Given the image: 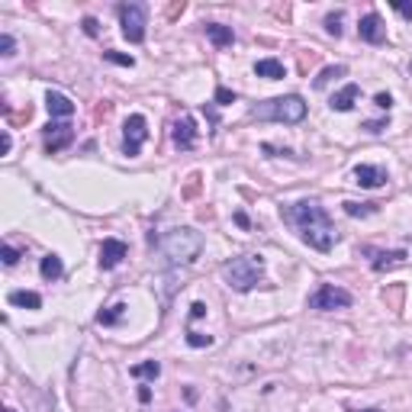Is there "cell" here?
Wrapping results in <instances>:
<instances>
[{
    "instance_id": "obj_1",
    "label": "cell",
    "mask_w": 412,
    "mask_h": 412,
    "mask_svg": "<svg viewBox=\"0 0 412 412\" xmlns=\"http://www.w3.org/2000/svg\"><path fill=\"white\" fill-rule=\"evenodd\" d=\"M281 216L309 248H316L322 255L332 252V245H335L338 236H335L332 216L326 213V206H319L316 200H297V203L281 206Z\"/></svg>"
},
{
    "instance_id": "obj_2",
    "label": "cell",
    "mask_w": 412,
    "mask_h": 412,
    "mask_svg": "<svg viewBox=\"0 0 412 412\" xmlns=\"http://www.w3.org/2000/svg\"><path fill=\"white\" fill-rule=\"evenodd\" d=\"M158 248L171 264H193L203 252V236L193 226H177L158 238Z\"/></svg>"
},
{
    "instance_id": "obj_3",
    "label": "cell",
    "mask_w": 412,
    "mask_h": 412,
    "mask_svg": "<svg viewBox=\"0 0 412 412\" xmlns=\"http://www.w3.org/2000/svg\"><path fill=\"white\" fill-rule=\"evenodd\" d=\"M255 120H264V122H303L306 120V100L300 94H287V97H271L264 103H255L252 107Z\"/></svg>"
},
{
    "instance_id": "obj_4",
    "label": "cell",
    "mask_w": 412,
    "mask_h": 412,
    "mask_svg": "<svg viewBox=\"0 0 412 412\" xmlns=\"http://www.w3.org/2000/svg\"><path fill=\"white\" fill-rule=\"evenodd\" d=\"M222 281L238 293L255 290V287L264 281V261H261L258 255H242V258L226 261V264H222Z\"/></svg>"
},
{
    "instance_id": "obj_5",
    "label": "cell",
    "mask_w": 412,
    "mask_h": 412,
    "mask_svg": "<svg viewBox=\"0 0 412 412\" xmlns=\"http://www.w3.org/2000/svg\"><path fill=\"white\" fill-rule=\"evenodd\" d=\"M116 13H120V26H122L126 42H132V46L146 42V26H148V7L146 4H120Z\"/></svg>"
},
{
    "instance_id": "obj_6",
    "label": "cell",
    "mask_w": 412,
    "mask_h": 412,
    "mask_svg": "<svg viewBox=\"0 0 412 412\" xmlns=\"http://www.w3.org/2000/svg\"><path fill=\"white\" fill-rule=\"evenodd\" d=\"M352 306V293L335 283H322L319 290L309 297V309H319V313H332V309H348Z\"/></svg>"
},
{
    "instance_id": "obj_7",
    "label": "cell",
    "mask_w": 412,
    "mask_h": 412,
    "mask_svg": "<svg viewBox=\"0 0 412 412\" xmlns=\"http://www.w3.org/2000/svg\"><path fill=\"white\" fill-rule=\"evenodd\" d=\"M146 139H148V120L142 113H132L129 120L122 122V155L136 158L142 152V146H146Z\"/></svg>"
},
{
    "instance_id": "obj_8",
    "label": "cell",
    "mask_w": 412,
    "mask_h": 412,
    "mask_svg": "<svg viewBox=\"0 0 412 412\" xmlns=\"http://www.w3.org/2000/svg\"><path fill=\"white\" fill-rule=\"evenodd\" d=\"M42 139H46V152L55 155L61 148H68L75 142V129H71V122H49L46 129H42Z\"/></svg>"
},
{
    "instance_id": "obj_9",
    "label": "cell",
    "mask_w": 412,
    "mask_h": 412,
    "mask_svg": "<svg viewBox=\"0 0 412 412\" xmlns=\"http://www.w3.org/2000/svg\"><path fill=\"white\" fill-rule=\"evenodd\" d=\"M126 255H129V245L122 242V238H103V245H100V267L113 271V267L122 264Z\"/></svg>"
},
{
    "instance_id": "obj_10",
    "label": "cell",
    "mask_w": 412,
    "mask_h": 412,
    "mask_svg": "<svg viewBox=\"0 0 412 412\" xmlns=\"http://www.w3.org/2000/svg\"><path fill=\"white\" fill-rule=\"evenodd\" d=\"M358 36L364 42H371V46H383L387 42V26H383V20L377 13H364L358 23Z\"/></svg>"
},
{
    "instance_id": "obj_11",
    "label": "cell",
    "mask_w": 412,
    "mask_h": 412,
    "mask_svg": "<svg viewBox=\"0 0 412 412\" xmlns=\"http://www.w3.org/2000/svg\"><path fill=\"white\" fill-rule=\"evenodd\" d=\"M364 255L371 258V267L374 271H390V267H403L406 258H409V252H403V248H397V252H377V248H364Z\"/></svg>"
},
{
    "instance_id": "obj_12",
    "label": "cell",
    "mask_w": 412,
    "mask_h": 412,
    "mask_svg": "<svg viewBox=\"0 0 412 412\" xmlns=\"http://www.w3.org/2000/svg\"><path fill=\"white\" fill-rule=\"evenodd\" d=\"M171 139H174L177 148H193V142H197V122L191 120V116H181V120L174 122V129H171Z\"/></svg>"
},
{
    "instance_id": "obj_13",
    "label": "cell",
    "mask_w": 412,
    "mask_h": 412,
    "mask_svg": "<svg viewBox=\"0 0 412 412\" xmlns=\"http://www.w3.org/2000/svg\"><path fill=\"white\" fill-rule=\"evenodd\" d=\"M354 184H361V187H383L387 184V171L377 168V165H358L354 168Z\"/></svg>"
},
{
    "instance_id": "obj_14",
    "label": "cell",
    "mask_w": 412,
    "mask_h": 412,
    "mask_svg": "<svg viewBox=\"0 0 412 412\" xmlns=\"http://www.w3.org/2000/svg\"><path fill=\"white\" fill-rule=\"evenodd\" d=\"M361 97V84H345L338 94H332V100H328V107L335 110V113H348V110L354 107V100Z\"/></svg>"
},
{
    "instance_id": "obj_15",
    "label": "cell",
    "mask_w": 412,
    "mask_h": 412,
    "mask_svg": "<svg viewBox=\"0 0 412 412\" xmlns=\"http://www.w3.org/2000/svg\"><path fill=\"white\" fill-rule=\"evenodd\" d=\"M46 107H49V113H52V120H55V116H58V120L75 116V103H71L65 94H58V91H49L46 94Z\"/></svg>"
},
{
    "instance_id": "obj_16",
    "label": "cell",
    "mask_w": 412,
    "mask_h": 412,
    "mask_svg": "<svg viewBox=\"0 0 412 412\" xmlns=\"http://www.w3.org/2000/svg\"><path fill=\"white\" fill-rule=\"evenodd\" d=\"M203 32L206 39L213 42L216 49H229L232 42H236V32H232V26H222V23H203Z\"/></svg>"
},
{
    "instance_id": "obj_17",
    "label": "cell",
    "mask_w": 412,
    "mask_h": 412,
    "mask_svg": "<svg viewBox=\"0 0 412 412\" xmlns=\"http://www.w3.org/2000/svg\"><path fill=\"white\" fill-rule=\"evenodd\" d=\"M255 75L267 77V81H281V77H287V68L277 58H261V61H255Z\"/></svg>"
},
{
    "instance_id": "obj_18",
    "label": "cell",
    "mask_w": 412,
    "mask_h": 412,
    "mask_svg": "<svg viewBox=\"0 0 412 412\" xmlns=\"http://www.w3.org/2000/svg\"><path fill=\"white\" fill-rule=\"evenodd\" d=\"M7 300L10 306H20V309H39L42 306V297L36 290H10Z\"/></svg>"
},
{
    "instance_id": "obj_19",
    "label": "cell",
    "mask_w": 412,
    "mask_h": 412,
    "mask_svg": "<svg viewBox=\"0 0 412 412\" xmlns=\"http://www.w3.org/2000/svg\"><path fill=\"white\" fill-rule=\"evenodd\" d=\"M39 274L46 277V281H58L61 274H65V264H61V258L58 255H46V258H42V264H39Z\"/></svg>"
},
{
    "instance_id": "obj_20",
    "label": "cell",
    "mask_w": 412,
    "mask_h": 412,
    "mask_svg": "<svg viewBox=\"0 0 412 412\" xmlns=\"http://www.w3.org/2000/svg\"><path fill=\"white\" fill-rule=\"evenodd\" d=\"M345 213L348 216H354V219H358V216H377L380 213V206L377 203H354V200H345Z\"/></svg>"
},
{
    "instance_id": "obj_21",
    "label": "cell",
    "mask_w": 412,
    "mask_h": 412,
    "mask_svg": "<svg viewBox=\"0 0 412 412\" xmlns=\"http://www.w3.org/2000/svg\"><path fill=\"white\" fill-rule=\"evenodd\" d=\"M122 313H126V303H116L110 309H103V313H97V322L100 326H116L122 319Z\"/></svg>"
},
{
    "instance_id": "obj_22",
    "label": "cell",
    "mask_w": 412,
    "mask_h": 412,
    "mask_svg": "<svg viewBox=\"0 0 412 412\" xmlns=\"http://www.w3.org/2000/svg\"><path fill=\"white\" fill-rule=\"evenodd\" d=\"M335 77H345V65H328V68H322L319 71V77H316V87H326L328 81H335Z\"/></svg>"
},
{
    "instance_id": "obj_23",
    "label": "cell",
    "mask_w": 412,
    "mask_h": 412,
    "mask_svg": "<svg viewBox=\"0 0 412 412\" xmlns=\"http://www.w3.org/2000/svg\"><path fill=\"white\" fill-rule=\"evenodd\" d=\"M129 374L132 377H152V380H155V377L161 374V364H158V361H146V364H136V367H132Z\"/></svg>"
},
{
    "instance_id": "obj_24",
    "label": "cell",
    "mask_w": 412,
    "mask_h": 412,
    "mask_svg": "<svg viewBox=\"0 0 412 412\" xmlns=\"http://www.w3.org/2000/svg\"><path fill=\"white\" fill-rule=\"evenodd\" d=\"M326 32L328 36H342V10H335V13L326 16Z\"/></svg>"
},
{
    "instance_id": "obj_25",
    "label": "cell",
    "mask_w": 412,
    "mask_h": 412,
    "mask_svg": "<svg viewBox=\"0 0 412 412\" xmlns=\"http://www.w3.org/2000/svg\"><path fill=\"white\" fill-rule=\"evenodd\" d=\"M103 58L113 61V65H122V68H132V65H136V58H132V55H120V52H113V49H107V52H103Z\"/></svg>"
},
{
    "instance_id": "obj_26",
    "label": "cell",
    "mask_w": 412,
    "mask_h": 412,
    "mask_svg": "<svg viewBox=\"0 0 412 412\" xmlns=\"http://www.w3.org/2000/svg\"><path fill=\"white\" fill-rule=\"evenodd\" d=\"M187 345H191V348H210V345H213V335H203V332H187Z\"/></svg>"
},
{
    "instance_id": "obj_27",
    "label": "cell",
    "mask_w": 412,
    "mask_h": 412,
    "mask_svg": "<svg viewBox=\"0 0 412 412\" xmlns=\"http://www.w3.org/2000/svg\"><path fill=\"white\" fill-rule=\"evenodd\" d=\"M0 255H4V264H7V267H13L16 261H20V252H16L13 245H4V248H0Z\"/></svg>"
},
{
    "instance_id": "obj_28",
    "label": "cell",
    "mask_w": 412,
    "mask_h": 412,
    "mask_svg": "<svg viewBox=\"0 0 412 412\" xmlns=\"http://www.w3.org/2000/svg\"><path fill=\"white\" fill-rule=\"evenodd\" d=\"M216 103L229 107V103H236V94H232L229 87H216Z\"/></svg>"
},
{
    "instance_id": "obj_29",
    "label": "cell",
    "mask_w": 412,
    "mask_h": 412,
    "mask_svg": "<svg viewBox=\"0 0 412 412\" xmlns=\"http://www.w3.org/2000/svg\"><path fill=\"white\" fill-rule=\"evenodd\" d=\"M0 49H4V58H10V55H13V49H16V42H13V36H10V32H4V36H0Z\"/></svg>"
},
{
    "instance_id": "obj_30",
    "label": "cell",
    "mask_w": 412,
    "mask_h": 412,
    "mask_svg": "<svg viewBox=\"0 0 412 412\" xmlns=\"http://www.w3.org/2000/svg\"><path fill=\"white\" fill-rule=\"evenodd\" d=\"M390 122L387 120H374V122H364V132H371V136H377V132H383Z\"/></svg>"
},
{
    "instance_id": "obj_31",
    "label": "cell",
    "mask_w": 412,
    "mask_h": 412,
    "mask_svg": "<svg viewBox=\"0 0 412 412\" xmlns=\"http://www.w3.org/2000/svg\"><path fill=\"white\" fill-rule=\"evenodd\" d=\"M393 10H397V13H403L406 20H412V4H403V0H393Z\"/></svg>"
},
{
    "instance_id": "obj_32",
    "label": "cell",
    "mask_w": 412,
    "mask_h": 412,
    "mask_svg": "<svg viewBox=\"0 0 412 412\" xmlns=\"http://www.w3.org/2000/svg\"><path fill=\"white\" fill-rule=\"evenodd\" d=\"M374 103H377L380 110H390V107H393V97H390V94H377Z\"/></svg>"
},
{
    "instance_id": "obj_33",
    "label": "cell",
    "mask_w": 412,
    "mask_h": 412,
    "mask_svg": "<svg viewBox=\"0 0 412 412\" xmlns=\"http://www.w3.org/2000/svg\"><path fill=\"white\" fill-rule=\"evenodd\" d=\"M191 316H193V319H203V316H206V303H200V300H197V303L191 306Z\"/></svg>"
},
{
    "instance_id": "obj_34",
    "label": "cell",
    "mask_w": 412,
    "mask_h": 412,
    "mask_svg": "<svg viewBox=\"0 0 412 412\" xmlns=\"http://www.w3.org/2000/svg\"><path fill=\"white\" fill-rule=\"evenodd\" d=\"M84 32L87 36H97V20H94V16H87L84 20Z\"/></svg>"
},
{
    "instance_id": "obj_35",
    "label": "cell",
    "mask_w": 412,
    "mask_h": 412,
    "mask_svg": "<svg viewBox=\"0 0 412 412\" xmlns=\"http://www.w3.org/2000/svg\"><path fill=\"white\" fill-rule=\"evenodd\" d=\"M10 148H13V139H10V132H4V155H10Z\"/></svg>"
},
{
    "instance_id": "obj_36",
    "label": "cell",
    "mask_w": 412,
    "mask_h": 412,
    "mask_svg": "<svg viewBox=\"0 0 412 412\" xmlns=\"http://www.w3.org/2000/svg\"><path fill=\"white\" fill-rule=\"evenodd\" d=\"M139 399H142V403H148V399H152V390L142 387V390H139Z\"/></svg>"
},
{
    "instance_id": "obj_37",
    "label": "cell",
    "mask_w": 412,
    "mask_h": 412,
    "mask_svg": "<svg viewBox=\"0 0 412 412\" xmlns=\"http://www.w3.org/2000/svg\"><path fill=\"white\" fill-rule=\"evenodd\" d=\"M236 222L242 226V229H248V216H245V213H236Z\"/></svg>"
},
{
    "instance_id": "obj_38",
    "label": "cell",
    "mask_w": 412,
    "mask_h": 412,
    "mask_svg": "<svg viewBox=\"0 0 412 412\" xmlns=\"http://www.w3.org/2000/svg\"><path fill=\"white\" fill-rule=\"evenodd\" d=\"M361 412H383V409H361Z\"/></svg>"
},
{
    "instance_id": "obj_39",
    "label": "cell",
    "mask_w": 412,
    "mask_h": 412,
    "mask_svg": "<svg viewBox=\"0 0 412 412\" xmlns=\"http://www.w3.org/2000/svg\"><path fill=\"white\" fill-rule=\"evenodd\" d=\"M4 412H13V409H4Z\"/></svg>"
}]
</instances>
